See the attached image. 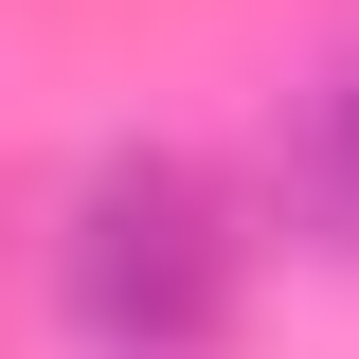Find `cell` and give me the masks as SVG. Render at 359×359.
<instances>
[{"instance_id":"cell-1","label":"cell","mask_w":359,"mask_h":359,"mask_svg":"<svg viewBox=\"0 0 359 359\" xmlns=\"http://www.w3.org/2000/svg\"><path fill=\"white\" fill-rule=\"evenodd\" d=\"M36 287H54V341L72 359H216L233 341V198L180 144H90L54 180V233H36Z\"/></svg>"},{"instance_id":"cell-2","label":"cell","mask_w":359,"mask_h":359,"mask_svg":"<svg viewBox=\"0 0 359 359\" xmlns=\"http://www.w3.org/2000/svg\"><path fill=\"white\" fill-rule=\"evenodd\" d=\"M269 198H287V233H306L323 269H359V54H323V72L287 90V126H269Z\"/></svg>"}]
</instances>
